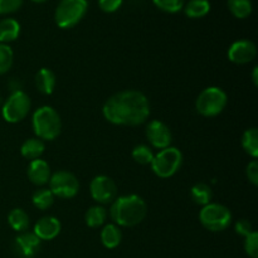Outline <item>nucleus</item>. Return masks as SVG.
I'll list each match as a JSON object with an SVG mask.
<instances>
[{
  "label": "nucleus",
  "instance_id": "f257e3e1",
  "mask_svg": "<svg viewBox=\"0 0 258 258\" xmlns=\"http://www.w3.org/2000/svg\"><path fill=\"white\" fill-rule=\"evenodd\" d=\"M102 113L103 117L113 125L139 126L148 120L150 103L140 91H121L103 103Z\"/></svg>",
  "mask_w": 258,
  "mask_h": 258
},
{
  "label": "nucleus",
  "instance_id": "f03ea898",
  "mask_svg": "<svg viewBox=\"0 0 258 258\" xmlns=\"http://www.w3.org/2000/svg\"><path fill=\"white\" fill-rule=\"evenodd\" d=\"M148 214L146 202L138 194L117 197L111 203L110 216L113 223L118 227L131 228L145 219Z\"/></svg>",
  "mask_w": 258,
  "mask_h": 258
},
{
  "label": "nucleus",
  "instance_id": "7ed1b4c3",
  "mask_svg": "<svg viewBox=\"0 0 258 258\" xmlns=\"http://www.w3.org/2000/svg\"><path fill=\"white\" fill-rule=\"evenodd\" d=\"M32 127L38 139L42 141H52L60 135L62 120L59 113L53 107L40 106L33 113Z\"/></svg>",
  "mask_w": 258,
  "mask_h": 258
},
{
  "label": "nucleus",
  "instance_id": "20e7f679",
  "mask_svg": "<svg viewBox=\"0 0 258 258\" xmlns=\"http://www.w3.org/2000/svg\"><path fill=\"white\" fill-rule=\"evenodd\" d=\"M228 96L217 86H211L202 91L196 101V110L204 117H216L221 115L227 107Z\"/></svg>",
  "mask_w": 258,
  "mask_h": 258
},
{
  "label": "nucleus",
  "instance_id": "39448f33",
  "mask_svg": "<svg viewBox=\"0 0 258 258\" xmlns=\"http://www.w3.org/2000/svg\"><path fill=\"white\" fill-rule=\"evenodd\" d=\"M87 9V0H60L55 8V24L62 29H71L83 19Z\"/></svg>",
  "mask_w": 258,
  "mask_h": 258
},
{
  "label": "nucleus",
  "instance_id": "423d86ee",
  "mask_svg": "<svg viewBox=\"0 0 258 258\" xmlns=\"http://www.w3.org/2000/svg\"><path fill=\"white\" fill-rule=\"evenodd\" d=\"M181 165H183V154L174 146H169L155 154L150 164L154 174L161 179H168L175 175Z\"/></svg>",
  "mask_w": 258,
  "mask_h": 258
},
{
  "label": "nucleus",
  "instance_id": "0eeeda50",
  "mask_svg": "<svg viewBox=\"0 0 258 258\" xmlns=\"http://www.w3.org/2000/svg\"><path fill=\"white\" fill-rule=\"evenodd\" d=\"M202 226L211 232H223L232 223V213L226 206L219 203H209L202 207L199 212Z\"/></svg>",
  "mask_w": 258,
  "mask_h": 258
},
{
  "label": "nucleus",
  "instance_id": "6e6552de",
  "mask_svg": "<svg viewBox=\"0 0 258 258\" xmlns=\"http://www.w3.org/2000/svg\"><path fill=\"white\" fill-rule=\"evenodd\" d=\"M32 107L29 96L23 91H14L3 105L2 113L7 122L17 123L24 120Z\"/></svg>",
  "mask_w": 258,
  "mask_h": 258
},
{
  "label": "nucleus",
  "instance_id": "1a4fd4ad",
  "mask_svg": "<svg viewBox=\"0 0 258 258\" xmlns=\"http://www.w3.org/2000/svg\"><path fill=\"white\" fill-rule=\"evenodd\" d=\"M49 190L53 196L62 199H70L77 196L80 190V181L75 174L66 170H59L50 175Z\"/></svg>",
  "mask_w": 258,
  "mask_h": 258
},
{
  "label": "nucleus",
  "instance_id": "9d476101",
  "mask_svg": "<svg viewBox=\"0 0 258 258\" xmlns=\"http://www.w3.org/2000/svg\"><path fill=\"white\" fill-rule=\"evenodd\" d=\"M90 193L95 202L100 204H111L117 198V185L107 175H97L91 180Z\"/></svg>",
  "mask_w": 258,
  "mask_h": 258
},
{
  "label": "nucleus",
  "instance_id": "9b49d317",
  "mask_svg": "<svg viewBox=\"0 0 258 258\" xmlns=\"http://www.w3.org/2000/svg\"><path fill=\"white\" fill-rule=\"evenodd\" d=\"M146 138L155 149L163 150L169 148L173 141V134L169 126L160 120H153L146 125Z\"/></svg>",
  "mask_w": 258,
  "mask_h": 258
},
{
  "label": "nucleus",
  "instance_id": "f8f14e48",
  "mask_svg": "<svg viewBox=\"0 0 258 258\" xmlns=\"http://www.w3.org/2000/svg\"><path fill=\"white\" fill-rule=\"evenodd\" d=\"M257 55V48L252 40L241 39L232 43L228 49V59L234 64H247Z\"/></svg>",
  "mask_w": 258,
  "mask_h": 258
},
{
  "label": "nucleus",
  "instance_id": "ddd939ff",
  "mask_svg": "<svg viewBox=\"0 0 258 258\" xmlns=\"http://www.w3.org/2000/svg\"><path fill=\"white\" fill-rule=\"evenodd\" d=\"M42 241L30 232H23L13 243V249L14 253L19 258H34L39 252Z\"/></svg>",
  "mask_w": 258,
  "mask_h": 258
},
{
  "label": "nucleus",
  "instance_id": "4468645a",
  "mask_svg": "<svg viewBox=\"0 0 258 258\" xmlns=\"http://www.w3.org/2000/svg\"><path fill=\"white\" fill-rule=\"evenodd\" d=\"M60 229H62V224L59 219L53 216H45L35 223L33 233L40 241H52L60 233Z\"/></svg>",
  "mask_w": 258,
  "mask_h": 258
},
{
  "label": "nucleus",
  "instance_id": "2eb2a0df",
  "mask_svg": "<svg viewBox=\"0 0 258 258\" xmlns=\"http://www.w3.org/2000/svg\"><path fill=\"white\" fill-rule=\"evenodd\" d=\"M27 175L28 179L32 181L34 185L43 186L45 184H48L49 181L50 175V166L47 161L42 160V159H35L32 160L28 165L27 169Z\"/></svg>",
  "mask_w": 258,
  "mask_h": 258
},
{
  "label": "nucleus",
  "instance_id": "dca6fc26",
  "mask_svg": "<svg viewBox=\"0 0 258 258\" xmlns=\"http://www.w3.org/2000/svg\"><path fill=\"white\" fill-rule=\"evenodd\" d=\"M55 82H57V78H55L54 72L49 68H40L35 75V86L43 95H52L55 88Z\"/></svg>",
  "mask_w": 258,
  "mask_h": 258
},
{
  "label": "nucleus",
  "instance_id": "f3484780",
  "mask_svg": "<svg viewBox=\"0 0 258 258\" xmlns=\"http://www.w3.org/2000/svg\"><path fill=\"white\" fill-rule=\"evenodd\" d=\"M20 34V24L14 18H5L0 22V43L8 44L18 39Z\"/></svg>",
  "mask_w": 258,
  "mask_h": 258
},
{
  "label": "nucleus",
  "instance_id": "a211bd4d",
  "mask_svg": "<svg viewBox=\"0 0 258 258\" xmlns=\"http://www.w3.org/2000/svg\"><path fill=\"white\" fill-rule=\"evenodd\" d=\"M45 150L44 141H42L38 138H32L25 140L22 144V148H20V154H22L23 158L28 159V160H35V159H40V156L43 155Z\"/></svg>",
  "mask_w": 258,
  "mask_h": 258
},
{
  "label": "nucleus",
  "instance_id": "6ab92c4d",
  "mask_svg": "<svg viewBox=\"0 0 258 258\" xmlns=\"http://www.w3.org/2000/svg\"><path fill=\"white\" fill-rule=\"evenodd\" d=\"M122 241V233L115 223H108L101 231V242L108 249H113Z\"/></svg>",
  "mask_w": 258,
  "mask_h": 258
},
{
  "label": "nucleus",
  "instance_id": "aec40b11",
  "mask_svg": "<svg viewBox=\"0 0 258 258\" xmlns=\"http://www.w3.org/2000/svg\"><path fill=\"white\" fill-rule=\"evenodd\" d=\"M184 13L188 18L199 19L211 12V3L208 0H189L184 4Z\"/></svg>",
  "mask_w": 258,
  "mask_h": 258
},
{
  "label": "nucleus",
  "instance_id": "412c9836",
  "mask_svg": "<svg viewBox=\"0 0 258 258\" xmlns=\"http://www.w3.org/2000/svg\"><path fill=\"white\" fill-rule=\"evenodd\" d=\"M8 223L12 227V229H14L15 232H19L23 233L28 229L29 227V216L27 214V212L22 208H14L10 211V213L8 214Z\"/></svg>",
  "mask_w": 258,
  "mask_h": 258
},
{
  "label": "nucleus",
  "instance_id": "4be33fe9",
  "mask_svg": "<svg viewBox=\"0 0 258 258\" xmlns=\"http://www.w3.org/2000/svg\"><path fill=\"white\" fill-rule=\"evenodd\" d=\"M242 148L243 150L252 156L253 159H257L258 156V130L257 127H249L242 135Z\"/></svg>",
  "mask_w": 258,
  "mask_h": 258
},
{
  "label": "nucleus",
  "instance_id": "5701e85b",
  "mask_svg": "<svg viewBox=\"0 0 258 258\" xmlns=\"http://www.w3.org/2000/svg\"><path fill=\"white\" fill-rule=\"evenodd\" d=\"M190 197L191 201L194 202L198 206H207V204L211 203L212 201V189L208 184L206 183H197L191 186L190 189Z\"/></svg>",
  "mask_w": 258,
  "mask_h": 258
},
{
  "label": "nucleus",
  "instance_id": "b1692460",
  "mask_svg": "<svg viewBox=\"0 0 258 258\" xmlns=\"http://www.w3.org/2000/svg\"><path fill=\"white\" fill-rule=\"evenodd\" d=\"M107 218V211L102 206H93L86 212L85 221L90 228H98L102 226Z\"/></svg>",
  "mask_w": 258,
  "mask_h": 258
},
{
  "label": "nucleus",
  "instance_id": "393cba45",
  "mask_svg": "<svg viewBox=\"0 0 258 258\" xmlns=\"http://www.w3.org/2000/svg\"><path fill=\"white\" fill-rule=\"evenodd\" d=\"M227 5L233 17L238 19H246L253 10L251 0H227Z\"/></svg>",
  "mask_w": 258,
  "mask_h": 258
},
{
  "label": "nucleus",
  "instance_id": "a878e982",
  "mask_svg": "<svg viewBox=\"0 0 258 258\" xmlns=\"http://www.w3.org/2000/svg\"><path fill=\"white\" fill-rule=\"evenodd\" d=\"M32 203L35 208L40 209V211H47L54 203V196L49 189L42 188L34 191L32 197Z\"/></svg>",
  "mask_w": 258,
  "mask_h": 258
},
{
  "label": "nucleus",
  "instance_id": "bb28decb",
  "mask_svg": "<svg viewBox=\"0 0 258 258\" xmlns=\"http://www.w3.org/2000/svg\"><path fill=\"white\" fill-rule=\"evenodd\" d=\"M14 63V53L8 44L0 43V76L9 72Z\"/></svg>",
  "mask_w": 258,
  "mask_h": 258
},
{
  "label": "nucleus",
  "instance_id": "cd10ccee",
  "mask_svg": "<svg viewBox=\"0 0 258 258\" xmlns=\"http://www.w3.org/2000/svg\"><path fill=\"white\" fill-rule=\"evenodd\" d=\"M131 155H133V159L138 164H141V165H150L155 154L153 153V150L149 146L141 144V145H138L134 148Z\"/></svg>",
  "mask_w": 258,
  "mask_h": 258
},
{
  "label": "nucleus",
  "instance_id": "c85d7f7f",
  "mask_svg": "<svg viewBox=\"0 0 258 258\" xmlns=\"http://www.w3.org/2000/svg\"><path fill=\"white\" fill-rule=\"evenodd\" d=\"M153 3L161 12L175 14V13L180 12L183 9L185 0H153Z\"/></svg>",
  "mask_w": 258,
  "mask_h": 258
},
{
  "label": "nucleus",
  "instance_id": "c756f323",
  "mask_svg": "<svg viewBox=\"0 0 258 258\" xmlns=\"http://www.w3.org/2000/svg\"><path fill=\"white\" fill-rule=\"evenodd\" d=\"M244 251L251 258H258V233L256 231L244 237Z\"/></svg>",
  "mask_w": 258,
  "mask_h": 258
},
{
  "label": "nucleus",
  "instance_id": "7c9ffc66",
  "mask_svg": "<svg viewBox=\"0 0 258 258\" xmlns=\"http://www.w3.org/2000/svg\"><path fill=\"white\" fill-rule=\"evenodd\" d=\"M23 0H0V14H12L19 10Z\"/></svg>",
  "mask_w": 258,
  "mask_h": 258
},
{
  "label": "nucleus",
  "instance_id": "2f4dec72",
  "mask_svg": "<svg viewBox=\"0 0 258 258\" xmlns=\"http://www.w3.org/2000/svg\"><path fill=\"white\" fill-rule=\"evenodd\" d=\"M122 5V0H98V7L102 12L107 13H115L117 12L118 9Z\"/></svg>",
  "mask_w": 258,
  "mask_h": 258
},
{
  "label": "nucleus",
  "instance_id": "473e14b6",
  "mask_svg": "<svg viewBox=\"0 0 258 258\" xmlns=\"http://www.w3.org/2000/svg\"><path fill=\"white\" fill-rule=\"evenodd\" d=\"M246 175L247 179H248L254 186L258 185V161L256 159H253V160L247 165Z\"/></svg>",
  "mask_w": 258,
  "mask_h": 258
},
{
  "label": "nucleus",
  "instance_id": "72a5a7b5",
  "mask_svg": "<svg viewBox=\"0 0 258 258\" xmlns=\"http://www.w3.org/2000/svg\"><path fill=\"white\" fill-rule=\"evenodd\" d=\"M234 229H236V233L242 237H247L253 232L251 222L247 221V219H239L236 223V226H234Z\"/></svg>",
  "mask_w": 258,
  "mask_h": 258
},
{
  "label": "nucleus",
  "instance_id": "f704fd0d",
  "mask_svg": "<svg viewBox=\"0 0 258 258\" xmlns=\"http://www.w3.org/2000/svg\"><path fill=\"white\" fill-rule=\"evenodd\" d=\"M252 81H253V85L254 86H258V67L253 68V71H252Z\"/></svg>",
  "mask_w": 258,
  "mask_h": 258
},
{
  "label": "nucleus",
  "instance_id": "c9c22d12",
  "mask_svg": "<svg viewBox=\"0 0 258 258\" xmlns=\"http://www.w3.org/2000/svg\"><path fill=\"white\" fill-rule=\"evenodd\" d=\"M30 2H33V3H37V4H42V3H45V2H48V0H30Z\"/></svg>",
  "mask_w": 258,
  "mask_h": 258
}]
</instances>
